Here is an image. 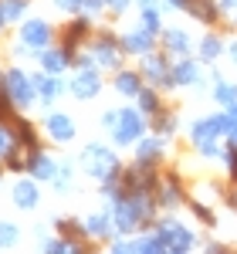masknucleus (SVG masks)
<instances>
[{
  "mask_svg": "<svg viewBox=\"0 0 237 254\" xmlns=\"http://www.w3.org/2000/svg\"><path fill=\"white\" fill-rule=\"evenodd\" d=\"M78 166L85 176H92V180H109V176L116 173V170H122L118 166V156L109 149V146H102V142H88L85 149L78 153Z\"/></svg>",
  "mask_w": 237,
  "mask_h": 254,
  "instance_id": "f257e3e1",
  "label": "nucleus"
},
{
  "mask_svg": "<svg viewBox=\"0 0 237 254\" xmlns=\"http://www.w3.org/2000/svg\"><path fill=\"white\" fill-rule=\"evenodd\" d=\"M146 129H149V116L139 109V105H129V109H122V116H118V126L109 132L116 146H136L139 139L146 136Z\"/></svg>",
  "mask_w": 237,
  "mask_h": 254,
  "instance_id": "f03ea898",
  "label": "nucleus"
},
{
  "mask_svg": "<svg viewBox=\"0 0 237 254\" xmlns=\"http://www.w3.org/2000/svg\"><path fill=\"white\" fill-rule=\"evenodd\" d=\"M88 51L95 55L102 71H118L122 68V58H125V51L118 44V34H112V31H95L88 38Z\"/></svg>",
  "mask_w": 237,
  "mask_h": 254,
  "instance_id": "7ed1b4c3",
  "label": "nucleus"
},
{
  "mask_svg": "<svg viewBox=\"0 0 237 254\" xmlns=\"http://www.w3.org/2000/svg\"><path fill=\"white\" fill-rule=\"evenodd\" d=\"M142 78L146 85H156L159 92H170V88H179L177 78H173V64H170V55L166 51H149L142 55Z\"/></svg>",
  "mask_w": 237,
  "mask_h": 254,
  "instance_id": "20e7f679",
  "label": "nucleus"
},
{
  "mask_svg": "<svg viewBox=\"0 0 237 254\" xmlns=\"http://www.w3.org/2000/svg\"><path fill=\"white\" fill-rule=\"evenodd\" d=\"M153 231L166 241V248H170V251H177V254L193 251V248H197V234H193L190 227H183L177 217H159L156 224H153Z\"/></svg>",
  "mask_w": 237,
  "mask_h": 254,
  "instance_id": "39448f33",
  "label": "nucleus"
},
{
  "mask_svg": "<svg viewBox=\"0 0 237 254\" xmlns=\"http://www.w3.org/2000/svg\"><path fill=\"white\" fill-rule=\"evenodd\" d=\"M7 92H10V98H14L17 109H31L41 98L34 75H27L24 68H7Z\"/></svg>",
  "mask_w": 237,
  "mask_h": 254,
  "instance_id": "423d86ee",
  "label": "nucleus"
},
{
  "mask_svg": "<svg viewBox=\"0 0 237 254\" xmlns=\"http://www.w3.org/2000/svg\"><path fill=\"white\" fill-rule=\"evenodd\" d=\"M20 41L31 44V48L41 55L44 48L55 44V27H51L48 20H41V17H24L20 20Z\"/></svg>",
  "mask_w": 237,
  "mask_h": 254,
  "instance_id": "0eeeda50",
  "label": "nucleus"
},
{
  "mask_svg": "<svg viewBox=\"0 0 237 254\" xmlns=\"http://www.w3.org/2000/svg\"><path fill=\"white\" fill-rule=\"evenodd\" d=\"M88 38H92V14H85V10H81L78 17H71L64 27H61L58 44H64V48L75 55L81 44H88Z\"/></svg>",
  "mask_w": 237,
  "mask_h": 254,
  "instance_id": "6e6552de",
  "label": "nucleus"
},
{
  "mask_svg": "<svg viewBox=\"0 0 237 254\" xmlns=\"http://www.w3.org/2000/svg\"><path fill=\"white\" fill-rule=\"evenodd\" d=\"M153 193H156V203L163 210H177L183 203V196H186V190H183V180L177 173H159V183Z\"/></svg>",
  "mask_w": 237,
  "mask_h": 254,
  "instance_id": "1a4fd4ad",
  "label": "nucleus"
},
{
  "mask_svg": "<svg viewBox=\"0 0 237 254\" xmlns=\"http://www.w3.org/2000/svg\"><path fill=\"white\" fill-rule=\"evenodd\" d=\"M68 92L78 102H92L102 92V68H88V71H75L68 81Z\"/></svg>",
  "mask_w": 237,
  "mask_h": 254,
  "instance_id": "9d476101",
  "label": "nucleus"
},
{
  "mask_svg": "<svg viewBox=\"0 0 237 254\" xmlns=\"http://www.w3.org/2000/svg\"><path fill=\"white\" fill-rule=\"evenodd\" d=\"M118 44H122V51H125V55H136V58H142V55L156 51L159 34H153V31H146V27L139 24V27H132V31H125V34L118 38Z\"/></svg>",
  "mask_w": 237,
  "mask_h": 254,
  "instance_id": "9b49d317",
  "label": "nucleus"
},
{
  "mask_svg": "<svg viewBox=\"0 0 237 254\" xmlns=\"http://www.w3.org/2000/svg\"><path fill=\"white\" fill-rule=\"evenodd\" d=\"M10 200H14V207L17 210H38L41 203V190H38V180L31 173H20V180L14 183V190H10Z\"/></svg>",
  "mask_w": 237,
  "mask_h": 254,
  "instance_id": "f8f14e48",
  "label": "nucleus"
},
{
  "mask_svg": "<svg viewBox=\"0 0 237 254\" xmlns=\"http://www.w3.org/2000/svg\"><path fill=\"white\" fill-rule=\"evenodd\" d=\"M166 146H170V136H142L136 142V163H146V166H159L163 156H166Z\"/></svg>",
  "mask_w": 237,
  "mask_h": 254,
  "instance_id": "ddd939ff",
  "label": "nucleus"
},
{
  "mask_svg": "<svg viewBox=\"0 0 237 254\" xmlns=\"http://www.w3.org/2000/svg\"><path fill=\"white\" fill-rule=\"evenodd\" d=\"M58 170H61V163L51 153H44V149H31L27 153V173L34 176V180H44V183H51L55 176H58Z\"/></svg>",
  "mask_w": 237,
  "mask_h": 254,
  "instance_id": "4468645a",
  "label": "nucleus"
},
{
  "mask_svg": "<svg viewBox=\"0 0 237 254\" xmlns=\"http://www.w3.org/2000/svg\"><path fill=\"white\" fill-rule=\"evenodd\" d=\"M44 136L51 139V142H71L75 139V122L71 116H64V112H48L44 116Z\"/></svg>",
  "mask_w": 237,
  "mask_h": 254,
  "instance_id": "2eb2a0df",
  "label": "nucleus"
},
{
  "mask_svg": "<svg viewBox=\"0 0 237 254\" xmlns=\"http://www.w3.org/2000/svg\"><path fill=\"white\" fill-rule=\"evenodd\" d=\"M85 231L92 241H116L118 227H116V217L112 210H102V214H88L85 217Z\"/></svg>",
  "mask_w": 237,
  "mask_h": 254,
  "instance_id": "dca6fc26",
  "label": "nucleus"
},
{
  "mask_svg": "<svg viewBox=\"0 0 237 254\" xmlns=\"http://www.w3.org/2000/svg\"><path fill=\"white\" fill-rule=\"evenodd\" d=\"M173 78H177V85L179 88H197L200 81H203V61L200 58H177V64H173Z\"/></svg>",
  "mask_w": 237,
  "mask_h": 254,
  "instance_id": "f3484780",
  "label": "nucleus"
},
{
  "mask_svg": "<svg viewBox=\"0 0 237 254\" xmlns=\"http://www.w3.org/2000/svg\"><path fill=\"white\" fill-rule=\"evenodd\" d=\"M159 44L170 58H186L190 55V34L183 27H163L159 31Z\"/></svg>",
  "mask_w": 237,
  "mask_h": 254,
  "instance_id": "a211bd4d",
  "label": "nucleus"
},
{
  "mask_svg": "<svg viewBox=\"0 0 237 254\" xmlns=\"http://www.w3.org/2000/svg\"><path fill=\"white\" fill-rule=\"evenodd\" d=\"M71 51L64 48V44H51V48H44L38 55V61H41V68L44 71H51V75H61V71H68L71 68Z\"/></svg>",
  "mask_w": 237,
  "mask_h": 254,
  "instance_id": "6ab92c4d",
  "label": "nucleus"
},
{
  "mask_svg": "<svg viewBox=\"0 0 237 254\" xmlns=\"http://www.w3.org/2000/svg\"><path fill=\"white\" fill-rule=\"evenodd\" d=\"M179 10L190 14V17H197V20H203V24H217L220 14H224V10H220V0H183Z\"/></svg>",
  "mask_w": 237,
  "mask_h": 254,
  "instance_id": "aec40b11",
  "label": "nucleus"
},
{
  "mask_svg": "<svg viewBox=\"0 0 237 254\" xmlns=\"http://www.w3.org/2000/svg\"><path fill=\"white\" fill-rule=\"evenodd\" d=\"M34 81H38V102L41 105H51L55 98H61L64 92H68V85L61 81V75H51V71H41V75H34Z\"/></svg>",
  "mask_w": 237,
  "mask_h": 254,
  "instance_id": "412c9836",
  "label": "nucleus"
},
{
  "mask_svg": "<svg viewBox=\"0 0 237 254\" xmlns=\"http://www.w3.org/2000/svg\"><path fill=\"white\" fill-rule=\"evenodd\" d=\"M112 85H116V92H122V95L136 98L142 88H146V78H142V71H132V68H118L116 78H112Z\"/></svg>",
  "mask_w": 237,
  "mask_h": 254,
  "instance_id": "4be33fe9",
  "label": "nucleus"
},
{
  "mask_svg": "<svg viewBox=\"0 0 237 254\" xmlns=\"http://www.w3.org/2000/svg\"><path fill=\"white\" fill-rule=\"evenodd\" d=\"M55 231H58V234H64L71 244H75V248H78V251H88V248L81 244V241L88 237L85 220H75V217H55Z\"/></svg>",
  "mask_w": 237,
  "mask_h": 254,
  "instance_id": "5701e85b",
  "label": "nucleus"
},
{
  "mask_svg": "<svg viewBox=\"0 0 237 254\" xmlns=\"http://www.w3.org/2000/svg\"><path fill=\"white\" fill-rule=\"evenodd\" d=\"M227 51V41L220 38L217 31H210V34H203V41H200V51H197V58L203 61V64H214V61L220 58Z\"/></svg>",
  "mask_w": 237,
  "mask_h": 254,
  "instance_id": "b1692460",
  "label": "nucleus"
},
{
  "mask_svg": "<svg viewBox=\"0 0 237 254\" xmlns=\"http://www.w3.org/2000/svg\"><path fill=\"white\" fill-rule=\"evenodd\" d=\"M14 122V132H17V139H20V149H41V136H38V129H34V122L31 119H24V116H14L10 119Z\"/></svg>",
  "mask_w": 237,
  "mask_h": 254,
  "instance_id": "393cba45",
  "label": "nucleus"
},
{
  "mask_svg": "<svg viewBox=\"0 0 237 254\" xmlns=\"http://www.w3.org/2000/svg\"><path fill=\"white\" fill-rule=\"evenodd\" d=\"M136 105H139V109H142V112H146L149 119H153V116L159 112V109H163V98H159V88H156V85H146V88H142V92L136 95Z\"/></svg>",
  "mask_w": 237,
  "mask_h": 254,
  "instance_id": "a878e982",
  "label": "nucleus"
},
{
  "mask_svg": "<svg viewBox=\"0 0 237 254\" xmlns=\"http://www.w3.org/2000/svg\"><path fill=\"white\" fill-rule=\"evenodd\" d=\"M177 112H170V109H159L156 116L149 119V129H153V132H159V136H173V132H177Z\"/></svg>",
  "mask_w": 237,
  "mask_h": 254,
  "instance_id": "bb28decb",
  "label": "nucleus"
},
{
  "mask_svg": "<svg viewBox=\"0 0 237 254\" xmlns=\"http://www.w3.org/2000/svg\"><path fill=\"white\" fill-rule=\"evenodd\" d=\"M20 149V139L14 132V122H3L0 119V159H7L10 153H17Z\"/></svg>",
  "mask_w": 237,
  "mask_h": 254,
  "instance_id": "cd10ccee",
  "label": "nucleus"
},
{
  "mask_svg": "<svg viewBox=\"0 0 237 254\" xmlns=\"http://www.w3.org/2000/svg\"><path fill=\"white\" fill-rule=\"evenodd\" d=\"M214 102H217L220 109H231V105H237V85L234 81H214Z\"/></svg>",
  "mask_w": 237,
  "mask_h": 254,
  "instance_id": "c85d7f7f",
  "label": "nucleus"
},
{
  "mask_svg": "<svg viewBox=\"0 0 237 254\" xmlns=\"http://www.w3.org/2000/svg\"><path fill=\"white\" fill-rule=\"evenodd\" d=\"M139 24H142L146 31L159 34V31H163V7H142V10H139Z\"/></svg>",
  "mask_w": 237,
  "mask_h": 254,
  "instance_id": "c756f323",
  "label": "nucleus"
},
{
  "mask_svg": "<svg viewBox=\"0 0 237 254\" xmlns=\"http://www.w3.org/2000/svg\"><path fill=\"white\" fill-rule=\"evenodd\" d=\"M197 153L203 159H227V153H231V146H220L217 139H203L197 146Z\"/></svg>",
  "mask_w": 237,
  "mask_h": 254,
  "instance_id": "7c9ffc66",
  "label": "nucleus"
},
{
  "mask_svg": "<svg viewBox=\"0 0 237 254\" xmlns=\"http://www.w3.org/2000/svg\"><path fill=\"white\" fill-rule=\"evenodd\" d=\"M0 7H3V14H7V20L14 24V20H24V14H27V7H31V0H0Z\"/></svg>",
  "mask_w": 237,
  "mask_h": 254,
  "instance_id": "2f4dec72",
  "label": "nucleus"
},
{
  "mask_svg": "<svg viewBox=\"0 0 237 254\" xmlns=\"http://www.w3.org/2000/svg\"><path fill=\"white\" fill-rule=\"evenodd\" d=\"M136 241H139V251H146V254L170 251V248H166V241H163V237H159L156 231H153V234H142V237H136Z\"/></svg>",
  "mask_w": 237,
  "mask_h": 254,
  "instance_id": "473e14b6",
  "label": "nucleus"
},
{
  "mask_svg": "<svg viewBox=\"0 0 237 254\" xmlns=\"http://www.w3.org/2000/svg\"><path fill=\"white\" fill-rule=\"evenodd\" d=\"M20 234H24V231H20L17 224H10V220H0V248H14V244L20 241Z\"/></svg>",
  "mask_w": 237,
  "mask_h": 254,
  "instance_id": "72a5a7b5",
  "label": "nucleus"
},
{
  "mask_svg": "<svg viewBox=\"0 0 237 254\" xmlns=\"http://www.w3.org/2000/svg\"><path fill=\"white\" fill-rule=\"evenodd\" d=\"M190 210H193V217H197L203 227H217V214H214L203 200H193V203H190Z\"/></svg>",
  "mask_w": 237,
  "mask_h": 254,
  "instance_id": "f704fd0d",
  "label": "nucleus"
},
{
  "mask_svg": "<svg viewBox=\"0 0 237 254\" xmlns=\"http://www.w3.org/2000/svg\"><path fill=\"white\" fill-rule=\"evenodd\" d=\"M3 166L10 170V173H27V153H10V156L3 159Z\"/></svg>",
  "mask_w": 237,
  "mask_h": 254,
  "instance_id": "c9c22d12",
  "label": "nucleus"
},
{
  "mask_svg": "<svg viewBox=\"0 0 237 254\" xmlns=\"http://www.w3.org/2000/svg\"><path fill=\"white\" fill-rule=\"evenodd\" d=\"M109 251H112V254H132V251H139V241H136V237H132V241L116 237V241H109Z\"/></svg>",
  "mask_w": 237,
  "mask_h": 254,
  "instance_id": "e433bc0d",
  "label": "nucleus"
},
{
  "mask_svg": "<svg viewBox=\"0 0 237 254\" xmlns=\"http://www.w3.org/2000/svg\"><path fill=\"white\" fill-rule=\"evenodd\" d=\"M203 139H210V132H207V119H197V122L190 126V142H193V146H200Z\"/></svg>",
  "mask_w": 237,
  "mask_h": 254,
  "instance_id": "4c0bfd02",
  "label": "nucleus"
},
{
  "mask_svg": "<svg viewBox=\"0 0 237 254\" xmlns=\"http://www.w3.org/2000/svg\"><path fill=\"white\" fill-rule=\"evenodd\" d=\"M55 7L64 14H81L85 10V0H55Z\"/></svg>",
  "mask_w": 237,
  "mask_h": 254,
  "instance_id": "58836bf2",
  "label": "nucleus"
},
{
  "mask_svg": "<svg viewBox=\"0 0 237 254\" xmlns=\"http://www.w3.org/2000/svg\"><path fill=\"white\" fill-rule=\"evenodd\" d=\"M118 116H122V109H109V112H102V129L112 132V129L118 126Z\"/></svg>",
  "mask_w": 237,
  "mask_h": 254,
  "instance_id": "ea45409f",
  "label": "nucleus"
},
{
  "mask_svg": "<svg viewBox=\"0 0 237 254\" xmlns=\"http://www.w3.org/2000/svg\"><path fill=\"white\" fill-rule=\"evenodd\" d=\"M227 173H231V183H237V146H231V153H227Z\"/></svg>",
  "mask_w": 237,
  "mask_h": 254,
  "instance_id": "a19ab883",
  "label": "nucleus"
},
{
  "mask_svg": "<svg viewBox=\"0 0 237 254\" xmlns=\"http://www.w3.org/2000/svg\"><path fill=\"white\" fill-rule=\"evenodd\" d=\"M105 7H109L105 0H85V14H92V17H99Z\"/></svg>",
  "mask_w": 237,
  "mask_h": 254,
  "instance_id": "79ce46f5",
  "label": "nucleus"
},
{
  "mask_svg": "<svg viewBox=\"0 0 237 254\" xmlns=\"http://www.w3.org/2000/svg\"><path fill=\"white\" fill-rule=\"evenodd\" d=\"M105 3H109V10H112V14H125L132 0H105Z\"/></svg>",
  "mask_w": 237,
  "mask_h": 254,
  "instance_id": "37998d69",
  "label": "nucleus"
},
{
  "mask_svg": "<svg viewBox=\"0 0 237 254\" xmlns=\"http://www.w3.org/2000/svg\"><path fill=\"white\" fill-rule=\"evenodd\" d=\"M207 251H210V254H224V251H227V244H220V241H210V244H207Z\"/></svg>",
  "mask_w": 237,
  "mask_h": 254,
  "instance_id": "c03bdc74",
  "label": "nucleus"
},
{
  "mask_svg": "<svg viewBox=\"0 0 237 254\" xmlns=\"http://www.w3.org/2000/svg\"><path fill=\"white\" fill-rule=\"evenodd\" d=\"M220 10H227V14H234V10H237V0H220Z\"/></svg>",
  "mask_w": 237,
  "mask_h": 254,
  "instance_id": "a18cd8bd",
  "label": "nucleus"
},
{
  "mask_svg": "<svg viewBox=\"0 0 237 254\" xmlns=\"http://www.w3.org/2000/svg\"><path fill=\"white\" fill-rule=\"evenodd\" d=\"M136 7L142 10V7H163V0H136Z\"/></svg>",
  "mask_w": 237,
  "mask_h": 254,
  "instance_id": "49530a36",
  "label": "nucleus"
},
{
  "mask_svg": "<svg viewBox=\"0 0 237 254\" xmlns=\"http://www.w3.org/2000/svg\"><path fill=\"white\" fill-rule=\"evenodd\" d=\"M227 55H231V61L237 64V41H227Z\"/></svg>",
  "mask_w": 237,
  "mask_h": 254,
  "instance_id": "de8ad7c7",
  "label": "nucleus"
},
{
  "mask_svg": "<svg viewBox=\"0 0 237 254\" xmlns=\"http://www.w3.org/2000/svg\"><path fill=\"white\" fill-rule=\"evenodd\" d=\"M227 146H237V122L231 126V132H227Z\"/></svg>",
  "mask_w": 237,
  "mask_h": 254,
  "instance_id": "09e8293b",
  "label": "nucleus"
},
{
  "mask_svg": "<svg viewBox=\"0 0 237 254\" xmlns=\"http://www.w3.org/2000/svg\"><path fill=\"white\" fill-rule=\"evenodd\" d=\"M227 203H231V207H234V214H237V183H234V190H231V193H227Z\"/></svg>",
  "mask_w": 237,
  "mask_h": 254,
  "instance_id": "8fccbe9b",
  "label": "nucleus"
},
{
  "mask_svg": "<svg viewBox=\"0 0 237 254\" xmlns=\"http://www.w3.org/2000/svg\"><path fill=\"white\" fill-rule=\"evenodd\" d=\"M7 24H10V20H7V14H3V7H0V31H3Z\"/></svg>",
  "mask_w": 237,
  "mask_h": 254,
  "instance_id": "3c124183",
  "label": "nucleus"
},
{
  "mask_svg": "<svg viewBox=\"0 0 237 254\" xmlns=\"http://www.w3.org/2000/svg\"><path fill=\"white\" fill-rule=\"evenodd\" d=\"M227 112H231V119H234V122H237V105H231V109H227Z\"/></svg>",
  "mask_w": 237,
  "mask_h": 254,
  "instance_id": "603ef678",
  "label": "nucleus"
},
{
  "mask_svg": "<svg viewBox=\"0 0 237 254\" xmlns=\"http://www.w3.org/2000/svg\"><path fill=\"white\" fill-rule=\"evenodd\" d=\"M3 170H7V166H3V159H0V180H3Z\"/></svg>",
  "mask_w": 237,
  "mask_h": 254,
  "instance_id": "864d4df0",
  "label": "nucleus"
}]
</instances>
